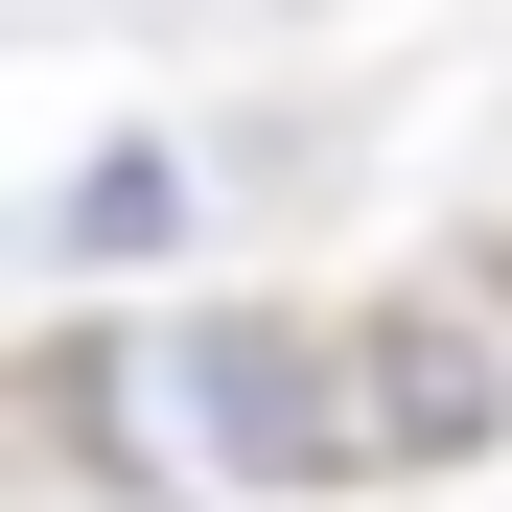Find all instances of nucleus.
I'll return each mask as SVG.
<instances>
[{"label":"nucleus","instance_id":"1","mask_svg":"<svg viewBox=\"0 0 512 512\" xmlns=\"http://www.w3.org/2000/svg\"><path fill=\"white\" fill-rule=\"evenodd\" d=\"M163 419H187L233 489H326V466H373V443H350V326H280V303H210L187 350H163Z\"/></svg>","mask_w":512,"mask_h":512},{"label":"nucleus","instance_id":"2","mask_svg":"<svg viewBox=\"0 0 512 512\" xmlns=\"http://www.w3.org/2000/svg\"><path fill=\"white\" fill-rule=\"evenodd\" d=\"M350 443H373V466H466V443H512V326H489V303H396V326H350Z\"/></svg>","mask_w":512,"mask_h":512},{"label":"nucleus","instance_id":"3","mask_svg":"<svg viewBox=\"0 0 512 512\" xmlns=\"http://www.w3.org/2000/svg\"><path fill=\"white\" fill-rule=\"evenodd\" d=\"M163 210H187V163H163V140H117L94 187H70V256L117 280V256H163Z\"/></svg>","mask_w":512,"mask_h":512}]
</instances>
